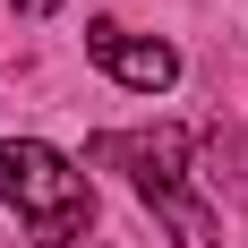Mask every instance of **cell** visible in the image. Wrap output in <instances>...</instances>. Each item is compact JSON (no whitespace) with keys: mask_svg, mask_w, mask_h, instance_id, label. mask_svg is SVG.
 <instances>
[{"mask_svg":"<svg viewBox=\"0 0 248 248\" xmlns=\"http://www.w3.org/2000/svg\"><path fill=\"white\" fill-rule=\"evenodd\" d=\"M86 163H120L128 188L163 214L171 248H223V223H214V205L188 188V128L180 120H154V128H103Z\"/></svg>","mask_w":248,"mask_h":248,"instance_id":"1","label":"cell"},{"mask_svg":"<svg viewBox=\"0 0 248 248\" xmlns=\"http://www.w3.org/2000/svg\"><path fill=\"white\" fill-rule=\"evenodd\" d=\"M0 205L34 231V248H69L94 223V188L60 146L43 137H0Z\"/></svg>","mask_w":248,"mask_h":248,"instance_id":"2","label":"cell"},{"mask_svg":"<svg viewBox=\"0 0 248 248\" xmlns=\"http://www.w3.org/2000/svg\"><path fill=\"white\" fill-rule=\"evenodd\" d=\"M86 60H94L103 77H120L128 94H163L180 77V51L163 43V34H128V26H111V17L86 26Z\"/></svg>","mask_w":248,"mask_h":248,"instance_id":"3","label":"cell"},{"mask_svg":"<svg viewBox=\"0 0 248 248\" xmlns=\"http://www.w3.org/2000/svg\"><path fill=\"white\" fill-rule=\"evenodd\" d=\"M9 9H17V17H51L60 0H9Z\"/></svg>","mask_w":248,"mask_h":248,"instance_id":"4","label":"cell"}]
</instances>
